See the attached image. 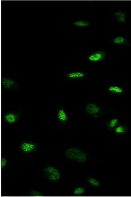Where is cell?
I'll list each match as a JSON object with an SVG mask.
<instances>
[{
	"label": "cell",
	"mask_w": 131,
	"mask_h": 197,
	"mask_svg": "<svg viewBox=\"0 0 131 197\" xmlns=\"http://www.w3.org/2000/svg\"><path fill=\"white\" fill-rule=\"evenodd\" d=\"M66 156L69 159L80 163L86 162L88 157L86 153L81 150L76 148H71L66 152Z\"/></svg>",
	"instance_id": "cell-1"
},
{
	"label": "cell",
	"mask_w": 131,
	"mask_h": 197,
	"mask_svg": "<svg viewBox=\"0 0 131 197\" xmlns=\"http://www.w3.org/2000/svg\"><path fill=\"white\" fill-rule=\"evenodd\" d=\"M44 171L48 178L50 181H58L61 178L59 171L54 167L47 166L44 169Z\"/></svg>",
	"instance_id": "cell-2"
},
{
	"label": "cell",
	"mask_w": 131,
	"mask_h": 197,
	"mask_svg": "<svg viewBox=\"0 0 131 197\" xmlns=\"http://www.w3.org/2000/svg\"><path fill=\"white\" fill-rule=\"evenodd\" d=\"M2 86L4 88L11 90H17L19 87L18 83L10 78L4 77L1 79Z\"/></svg>",
	"instance_id": "cell-3"
},
{
	"label": "cell",
	"mask_w": 131,
	"mask_h": 197,
	"mask_svg": "<svg viewBox=\"0 0 131 197\" xmlns=\"http://www.w3.org/2000/svg\"><path fill=\"white\" fill-rule=\"evenodd\" d=\"M20 115L15 112H7L3 115V118L6 122L10 124H14L19 120Z\"/></svg>",
	"instance_id": "cell-4"
},
{
	"label": "cell",
	"mask_w": 131,
	"mask_h": 197,
	"mask_svg": "<svg viewBox=\"0 0 131 197\" xmlns=\"http://www.w3.org/2000/svg\"><path fill=\"white\" fill-rule=\"evenodd\" d=\"M106 53L104 51H98L90 54L88 59L91 62H97L102 60L106 57Z\"/></svg>",
	"instance_id": "cell-5"
},
{
	"label": "cell",
	"mask_w": 131,
	"mask_h": 197,
	"mask_svg": "<svg viewBox=\"0 0 131 197\" xmlns=\"http://www.w3.org/2000/svg\"><path fill=\"white\" fill-rule=\"evenodd\" d=\"M86 112L89 115L94 116L97 115L101 111V109L97 104L94 103H89L85 108Z\"/></svg>",
	"instance_id": "cell-6"
},
{
	"label": "cell",
	"mask_w": 131,
	"mask_h": 197,
	"mask_svg": "<svg viewBox=\"0 0 131 197\" xmlns=\"http://www.w3.org/2000/svg\"><path fill=\"white\" fill-rule=\"evenodd\" d=\"M56 117L58 121L60 122L64 123L68 121V115L65 110L63 108L58 109L56 113Z\"/></svg>",
	"instance_id": "cell-7"
},
{
	"label": "cell",
	"mask_w": 131,
	"mask_h": 197,
	"mask_svg": "<svg viewBox=\"0 0 131 197\" xmlns=\"http://www.w3.org/2000/svg\"><path fill=\"white\" fill-rule=\"evenodd\" d=\"M112 42L113 44L117 45H130V42L127 38L120 36H117L113 38Z\"/></svg>",
	"instance_id": "cell-8"
},
{
	"label": "cell",
	"mask_w": 131,
	"mask_h": 197,
	"mask_svg": "<svg viewBox=\"0 0 131 197\" xmlns=\"http://www.w3.org/2000/svg\"><path fill=\"white\" fill-rule=\"evenodd\" d=\"M36 146L34 144L30 142H25L21 145L20 148L23 152L28 153L33 151L36 149Z\"/></svg>",
	"instance_id": "cell-9"
},
{
	"label": "cell",
	"mask_w": 131,
	"mask_h": 197,
	"mask_svg": "<svg viewBox=\"0 0 131 197\" xmlns=\"http://www.w3.org/2000/svg\"><path fill=\"white\" fill-rule=\"evenodd\" d=\"M114 16L118 22L124 23L126 22V15L125 13L121 11H116L115 13Z\"/></svg>",
	"instance_id": "cell-10"
},
{
	"label": "cell",
	"mask_w": 131,
	"mask_h": 197,
	"mask_svg": "<svg viewBox=\"0 0 131 197\" xmlns=\"http://www.w3.org/2000/svg\"><path fill=\"white\" fill-rule=\"evenodd\" d=\"M85 76L84 73L81 71H74L69 73L68 77L70 79H76L84 77Z\"/></svg>",
	"instance_id": "cell-11"
},
{
	"label": "cell",
	"mask_w": 131,
	"mask_h": 197,
	"mask_svg": "<svg viewBox=\"0 0 131 197\" xmlns=\"http://www.w3.org/2000/svg\"><path fill=\"white\" fill-rule=\"evenodd\" d=\"M75 26L78 27H86L90 26V23L89 21L84 20H77L73 23Z\"/></svg>",
	"instance_id": "cell-12"
},
{
	"label": "cell",
	"mask_w": 131,
	"mask_h": 197,
	"mask_svg": "<svg viewBox=\"0 0 131 197\" xmlns=\"http://www.w3.org/2000/svg\"><path fill=\"white\" fill-rule=\"evenodd\" d=\"M109 91L117 94H121L123 92V89L117 85H111L108 88Z\"/></svg>",
	"instance_id": "cell-13"
},
{
	"label": "cell",
	"mask_w": 131,
	"mask_h": 197,
	"mask_svg": "<svg viewBox=\"0 0 131 197\" xmlns=\"http://www.w3.org/2000/svg\"><path fill=\"white\" fill-rule=\"evenodd\" d=\"M127 131V127L123 125H120L116 127L115 130L116 133L119 134H125Z\"/></svg>",
	"instance_id": "cell-14"
},
{
	"label": "cell",
	"mask_w": 131,
	"mask_h": 197,
	"mask_svg": "<svg viewBox=\"0 0 131 197\" xmlns=\"http://www.w3.org/2000/svg\"><path fill=\"white\" fill-rule=\"evenodd\" d=\"M88 181L90 184L94 187H97L100 185V182L97 179L93 177H90L88 179Z\"/></svg>",
	"instance_id": "cell-15"
},
{
	"label": "cell",
	"mask_w": 131,
	"mask_h": 197,
	"mask_svg": "<svg viewBox=\"0 0 131 197\" xmlns=\"http://www.w3.org/2000/svg\"><path fill=\"white\" fill-rule=\"evenodd\" d=\"M85 189L84 187H80L76 188L73 191V194L76 195H79L84 193Z\"/></svg>",
	"instance_id": "cell-16"
},
{
	"label": "cell",
	"mask_w": 131,
	"mask_h": 197,
	"mask_svg": "<svg viewBox=\"0 0 131 197\" xmlns=\"http://www.w3.org/2000/svg\"><path fill=\"white\" fill-rule=\"evenodd\" d=\"M119 122V120L117 118L112 119L109 122V126L111 128L115 127Z\"/></svg>",
	"instance_id": "cell-17"
},
{
	"label": "cell",
	"mask_w": 131,
	"mask_h": 197,
	"mask_svg": "<svg viewBox=\"0 0 131 197\" xmlns=\"http://www.w3.org/2000/svg\"><path fill=\"white\" fill-rule=\"evenodd\" d=\"M30 195L32 196L41 197L43 196V195L38 191L33 190L30 192Z\"/></svg>",
	"instance_id": "cell-18"
},
{
	"label": "cell",
	"mask_w": 131,
	"mask_h": 197,
	"mask_svg": "<svg viewBox=\"0 0 131 197\" xmlns=\"http://www.w3.org/2000/svg\"><path fill=\"white\" fill-rule=\"evenodd\" d=\"M7 164V160L6 158L2 157L1 160V167L2 169L4 168Z\"/></svg>",
	"instance_id": "cell-19"
}]
</instances>
